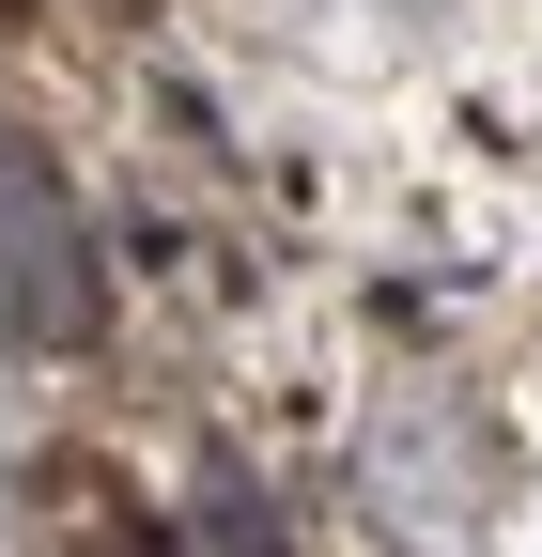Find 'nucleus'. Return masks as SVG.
<instances>
[{
	"mask_svg": "<svg viewBox=\"0 0 542 557\" xmlns=\"http://www.w3.org/2000/svg\"><path fill=\"white\" fill-rule=\"evenodd\" d=\"M0 325L16 341H94V233L78 201H62V171L32 156V139H0Z\"/></svg>",
	"mask_w": 542,
	"mask_h": 557,
	"instance_id": "1",
	"label": "nucleus"
}]
</instances>
